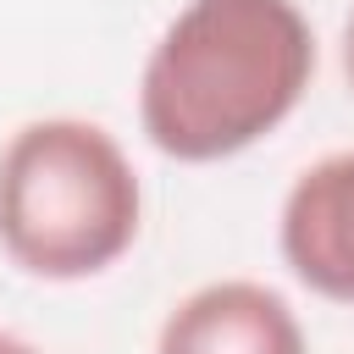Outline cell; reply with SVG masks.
I'll return each instance as SVG.
<instances>
[{"mask_svg": "<svg viewBox=\"0 0 354 354\" xmlns=\"http://www.w3.org/2000/svg\"><path fill=\"white\" fill-rule=\"evenodd\" d=\"M315 77L299 0H188L144 55L138 127L183 166H210L277 133Z\"/></svg>", "mask_w": 354, "mask_h": 354, "instance_id": "obj_1", "label": "cell"}, {"mask_svg": "<svg viewBox=\"0 0 354 354\" xmlns=\"http://www.w3.org/2000/svg\"><path fill=\"white\" fill-rule=\"evenodd\" d=\"M144 227V188L88 116L22 122L0 149V249L39 282H88L111 271Z\"/></svg>", "mask_w": 354, "mask_h": 354, "instance_id": "obj_2", "label": "cell"}, {"mask_svg": "<svg viewBox=\"0 0 354 354\" xmlns=\"http://www.w3.org/2000/svg\"><path fill=\"white\" fill-rule=\"evenodd\" d=\"M282 266L321 299L354 304V149L310 160L277 210Z\"/></svg>", "mask_w": 354, "mask_h": 354, "instance_id": "obj_3", "label": "cell"}, {"mask_svg": "<svg viewBox=\"0 0 354 354\" xmlns=\"http://www.w3.org/2000/svg\"><path fill=\"white\" fill-rule=\"evenodd\" d=\"M155 354H310L293 304L249 277H221L183 293L160 332Z\"/></svg>", "mask_w": 354, "mask_h": 354, "instance_id": "obj_4", "label": "cell"}, {"mask_svg": "<svg viewBox=\"0 0 354 354\" xmlns=\"http://www.w3.org/2000/svg\"><path fill=\"white\" fill-rule=\"evenodd\" d=\"M343 77L354 83V11H348V22H343Z\"/></svg>", "mask_w": 354, "mask_h": 354, "instance_id": "obj_5", "label": "cell"}, {"mask_svg": "<svg viewBox=\"0 0 354 354\" xmlns=\"http://www.w3.org/2000/svg\"><path fill=\"white\" fill-rule=\"evenodd\" d=\"M0 354H39L33 343H22L17 332H0Z\"/></svg>", "mask_w": 354, "mask_h": 354, "instance_id": "obj_6", "label": "cell"}]
</instances>
